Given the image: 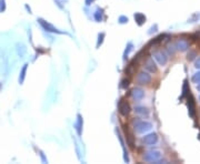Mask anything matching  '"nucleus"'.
<instances>
[{"mask_svg":"<svg viewBox=\"0 0 200 164\" xmlns=\"http://www.w3.org/2000/svg\"><path fill=\"white\" fill-rule=\"evenodd\" d=\"M119 22L120 23H127L128 18L127 17H125V16H121V17H119Z\"/></svg>","mask_w":200,"mask_h":164,"instance_id":"obj_27","label":"nucleus"},{"mask_svg":"<svg viewBox=\"0 0 200 164\" xmlns=\"http://www.w3.org/2000/svg\"><path fill=\"white\" fill-rule=\"evenodd\" d=\"M187 106H188V109H189V114L190 117L193 118L195 117V114H196V106H195V101H193V98L190 95V98H188V103H187Z\"/></svg>","mask_w":200,"mask_h":164,"instance_id":"obj_13","label":"nucleus"},{"mask_svg":"<svg viewBox=\"0 0 200 164\" xmlns=\"http://www.w3.org/2000/svg\"><path fill=\"white\" fill-rule=\"evenodd\" d=\"M132 50V43H128V46H127V49L125 50V53H124V57H125V59H127V55L130 53V51Z\"/></svg>","mask_w":200,"mask_h":164,"instance_id":"obj_23","label":"nucleus"},{"mask_svg":"<svg viewBox=\"0 0 200 164\" xmlns=\"http://www.w3.org/2000/svg\"><path fill=\"white\" fill-rule=\"evenodd\" d=\"M196 34H197V37H198V40H199V39H200V31H199V32H197Z\"/></svg>","mask_w":200,"mask_h":164,"instance_id":"obj_30","label":"nucleus"},{"mask_svg":"<svg viewBox=\"0 0 200 164\" xmlns=\"http://www.w3.org/2000/svg\"><path fill=\"white\" fill-rule=\"evenodd\" d=\"M153 59L159 63L160 66H165L168 61L167 55H166L164 51H161V50H158V51L153 52Z\"/></svg>","mask_w":200,"mask_h":164,"instance_id":"obj_6","label":"nucleus"},{"mask_svg":"<svg viewBox=\"0 0 200 164\" xmlns=\"http://www.w3.org/2000/svg\"><path fill=\"white\" fill-rule=\"evenodd\" d=\"M157 141H158V135L156 133H150V134H147L143 136L142 139V142L145 144H148V145H152V144H156Z\"/></svg>","mask_w":200,"mask_h":164,"instance_id":"obj_11","label":"nucleus"},{"mask_svg":"<svg viewBox=\"0 0 200 164\" xmlns=\"http://www.w3.org/2000/svg\"><path fill=\"white\" fill-rule=\"evenodd\" d=\"M196 57H197L196 51H189V53L187 55V60H188V61H192V60H195Z\"/></svg>","mask_w":200,"mask_h":164,"instance_id":"obj_20","label":"nucleus"},{"mask_svg":"<svg viewBox=\"0 0 200 164\" xmlns=\"http://www.w3.org/2000/svg\"><path fill=\"white\" fill-rule=\"evenodd\" d=\"M105 33L101 32V33H99V36H98V42H97V48L100 47V44L102 43V41H103V38H105Z\"/></svg>","mask_w":200,"mask_h":164,"instance_id":"obj_24","label":"nucleus"},{"mask_svg":"<svg viewBox=\"0 0 200 164\" xmlns=\"http://www.w3.org/2000/svg\"><path fill=\"white\" fill-rule=\"evenodd\" d=\"M135 20L138 23V26H142L146 22V16L140 13V12H137V13H135Z\"/></svg>","mask_w":200,"mask_h":164,"instance_id":"obj_15","label":"nucleus"},{"mask_svg":"<svg viewBox=\"0 0 200 164\" xmlns=\"http://www.w3.org/2000/svg\"><path fill=\"white\" fill-rule=\"evenodd\" d=\"M94 1H95V0H86V4H87V6H89V4H91L92 2H94Z\"/></svg>","mask_w":200,"mask_h":164,"instance_id":"obj_29","label":"nucleus"},{"mask_svg":"<svg viewBox=\"0 0 200 164\" xmlns=\"http://www.w3.org/2000/svg\"><path fill=\"white\" fill-rule=\"evenodd\" d=\"M192 82H193V83H199V82H200V71H199V72H197L196 74H193Z\"/></svg>","mask_w":200,"mask_h":164,"instance_id":"obj_25","label":"nucleus"},{"mask_svg":"<svg viewBox=\"0 0 200 164\" xmlns=\"http://www.w3.org/2000/svg\"><path fill=\"white\" fill-rule=\"evenodd\" d=\"M152 128V124L147 121H138L135 123V130L138 133H145V132L149 131Z\"/></svg>","mask_w":200,"mask_h":164,"instance_id":"obj_1","label":"nucleus"},{"mask_svg":"<svg viewBox=\"0 0 200 164\" xmlns=\"http://www.w3.org/2000/svg\"><path fill=\"white\" fill-rule=\"evenodd\" d=\"M124 130H125V134H126V140H127V143L129 144L130 148H135V136H134V133L129 130L128 125L125 124L124 125Z\"/></svg>","mask_w":200,"mask_h":164,"instance_id":"obj_7","label":"nucleus"},{"mask_svg":"<svg viewBox=\"0 0 200 164\" xmlns=\"http://www.w3.org/2000/svg\"><path fill=\"white\" fill-rule=\"evenodd\" d=\"M151 76H150L148 72H146V71H140L138 73V76H137V82H138L140 85H147V84H149L151 82Z\"/></svg>","mask_w":200,"mask_h":164,"instance_id":"obj_3","label":"nucleus"},{"mask_svg":"<svg viewBox=\"0 0 200 164\" xmlns=\"http://www.w3.org/2000/svg\"><path fill=\"white\" fill-rule=\"evenodd\" d=\"M118 110H119V113L122 115V117H128L131 111L130 104H129L127 101L121 100V101L119 102V106H118Z\"/></svg>","mask_w":200,"mask_h":164,"instance_id":"obj_5","label":"nucleus"},{"mask_svg":"<svg viewBox=\"0 0 200 164\" xmlns=\"http://www.w3.org/2000/svg\"><path fill=\"white\" fill-rule=\"evenodd\" d=\"M175 47L176 49L178 50V51H187L188 49H189V42L188 41H186L185 39H178V40L176 41V43H175Z\"/></svg>","mask_w":200,"mask_h":164,"instance_id":"obj_8","label":"nucleus"},{"mask_svg":"<svg viewBox=\"0 0 200 164\" xmlns=\"http://www.w3.org/2000/svg\"><path fill=\"white\" fill-rule=\"evenodd\" d=\"M38 22H39L40 25H41V27L44 28L46 31H48V32H52V33H59V34H61V33H63L62 31H59L56 27H54L51 23H49V22H47V21H45L44 19H41V18H39L38 19Z\"/></svg>","mask_w":200,"mask_h":164,"instance_id":"obj_4","label":"nucleus"},{"mask_svg":"<svg viewBox=\"0 0 200 164\" xmlns=\"http://www.w3.org/2000/svg\"><path fill=\"white\" fill-rule=\"evenodd\" d=\"M199 100H200V98H199Z\"/></svg>","mask_w":200,"mask_h":164,"instance_id":"obj_31","label":"nucleus"},{"mask_svg":"<svg viewBox=\"0 0 200 164\" xmlns=\"http://www.w3.org/2000/svg\"><path fill=\"white\" fill-rule=\"evenodd\" d=\"M182 91H183V93H182L181 99H183L186 95H187V93H188V92H190L189 88H188V84H187V81H185V84H183V89H182Z\"/></svg>","mask_w":200,"mask_h":164,"instance_id":"obj_21","label":"nucleus"},{"mask_svg":"<svg viewBox=\"0 0 200 164\" xmlns=\"http://www.w3.org/2000/svg\"><path fill=\"white\" fill-rule=\"evenodd\" d=\"M195 67H196L197 69H200V58L196 61V63H195Z\"/></svg>","mask_w":200,"mask_h":164,"instance_id":"obj_28","label":"nucleus"},{"mask_svg":"<svg viewBox=\"0 0 200 164\" xmlns=\"http://www.w3.org/2000/svg\"><path fill=\"white\" fill-rule=\"evenodd\" d=\"M166 38V36L165 34H160V36H158L157 38H155L153 40H151L149 42V47H151V46H157V44H160L162 41H164V39Z\"/></svg>","mask_w":200,"mask_h":164,"instance_id":"obj_17","label":"nucleus"},{"mask_svg":"<svg viewBox=\"0 0 200 164\" xmlns=\"http://www.w3.org/2000/svg\"><path fill=\"white\" fill-rule=\"evenodd\" d=\"M95 19H96V21H98V22L101 21V20H102V12H101V10H97V11H96Z\"/></svg>","mask_w":200,"mask_h":164,"instance_id":"obj_22","label":"nucleus"},{"mask_svg":"<svg viewBox=\"0 0 200 164\" xmlns=\"http://www.w3.org/2000/svg\"><path fill=\"white\" fill-rule=\"evenodd\" d=\"M137 67H138V61H137L136 59H134V60H132V61L129 63V66L126 67V69H125V73H126L127 76H129V77L134 76V74H135V72H136Z\"/></svg>","mask_w":200,"mask_h":164,"instance_id":"obj_9","label":"nucleus"},{"mask_svg":"<svg viewBox=\"0 0 200 164\" xmlns=\"http://www.w3.org/2000/svg\"><path fill=\"white\" fill-rule=\"evenodd\" d=\"M135 113L138 114V115H148V114H149V111H148V109L145 108V106H136Z\"/></svg>","mask_w":200,"mask_h":164,"instance_id":"obj_16","label":"nucleus"},{"mask_svg":"<svg viewBox=\"0 0 200 164\" xmlns=\"http://www.w3.org/2000/svg\"><path fill=\"white\" fill-rule=\"evenodd\" d=\"M76 129H77L78 134L81 135V129H82V118H81L80 114H78V119H77V122H76Z\"/></svg>","mask_w":200,"mask_h":164,"instance_id":"obj_18","label":"nucleus"},{"mask_svg":"<svg viewBox=\"0 0 200 164\" xmlns=\"http://www.w3.org/2000/svg\"><path fill=\"white\" fill-rule=\"evenodd\" d=\"M161 159V153L159 151H151L143 155V160L149 163H157Z\"/></svg>","mask_w":200,"mask_h":164,"instance_id":"obj_2","label":"nucleus"},{"mask_svg":"<svg viewBox=\"0 0 200 164\" xmlns=\"http://www.w3.org/2000/svg\"><path fill=\"white\" fill-rule=\"evenodd\" d=\"M129 84H130V79L129 78H126L124 80L121 81V84H120V87L122 88V89H127L129 87Z\"/></svg>","mask_w":200,"mask_h":164,"instance_id":"obj_19","label":"nucleus"},{"mask_svg":"<svg viewBox=\"0 0 200 164\" xmlns=\"http://www.w3.org/2000/svg\"><path fill=\"white\" fill-rule=\"evenodd\" d=\"M131 97L135 100H137V101H140L145 97V91L142 90L141 88H134L131 90Z\"/></svg>","mask_w":200,"mask_h":164,"instance_id":"obj_12","label":"nucleus"},{"mask_svg":"<svg viewBox=\"0 0 200 164\" xmlns=\"http://www.w3.org/2000/svg\"><path fill=\"white\" fill-rule=\"evenodd\" d=\"M28 63H25L23 64V67L21 68V70H20V74H19V83L22 84L23 83V81H25L26 79V73H27V69H28Z\"/></svg>","mask_w":200,"mask_h":164,"instance_id":"obj_14","label":"nucleus"},{"mask_svg":"<svg viewBox=\"0 0 200 164\" xmlns=\"http://www.w3.org/2000/svg\"><path fill=\"white\" fill-rule=\"evenodd\" d=\"M6 10V0H0V12Z\"/></svg>","mask_w":200,"mask_h":164,"instance_id":"obj_26","label":"nucleus"},{"mask_svg":"<svg viewBox=\"0 0 200 164\" xmlns=\"http://www.w3.org/2000/svg\"><path fill=\"white\" fill-rule=\"evenodd\" d=\"M145 68H146V70H148L149 72L156 73L157 71H158V68H157L156 63H155V61H153V59L150 58V57H148V58L146 59V61H145Z\"/></svg>","mask_w":200,"mask_h":164,"instance_id":"obj_10","label":"nucleus"}]
</instances>
